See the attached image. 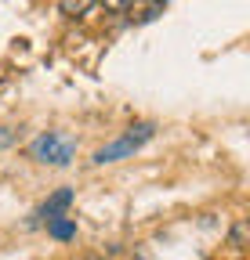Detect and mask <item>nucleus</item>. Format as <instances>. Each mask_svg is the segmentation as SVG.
I'll list each match as a JSON object with an SVG mask.
<instances>
[{
  "label": "nucleus",
  "mask_w": 250,
  "mask_h": 260,
  "mask_svg": "<svg viewBox=\"0 0 250 260\" xmlns=\"http://www.w3.org/2000/svg\"><path fill=\"white\" fill-rule=\"evenodd\" d=\"M152 134H156V126H152V123H134L123 138L102 145V148L95 152V162H116V159H127V155H134L145 141H152Z\"/></svg>",
  "instance_id": "f257e3e1"
},
{
  "label": "nucleus",
  "mask_w": 250,
  "mask_h": 260,
  "mask_svg": "<svg viewBox=\"0 0 250 260\" xmlns=\"http://www.w3.org/2000/svg\"><path fill=\"white\" fill-rule=\"evenodd\" d=\"M29 155L37 162H47V167H66L76 155V141L66 134H40L33 145H29Z\"/></svg>",
  "instance_id": "f03ea898"
},
{
  "label": "nucleus",
  "mask_w": 250,
  "mask_h": 260,
  "mask_svg": "<svg viewBox=\"0 0 250 260\" xmlns=\"http://www.w3.org/2000/svg\"><path fill=\"white\" fill-rule=\"evenodd\" d=\"M69 206H73V191H69V188H58L51 199L44 203V210H40V213H44L47 220H54V217H66V210H69Z\"/></svg>",
  "instance_id": "7ed1b4c3"
},
{
  "label": "nucleus",
  "mask_w": 250,
  "mask_h": 260,
  "mask_svg": "<svg viewBox=\"0 0 250 260\" xmlns=\"http://www.w3.org/2000/svg\"><path fill=\"white\" fill-rule=\"evenodd\" d=\"M47 235L58 239V242L76 239V220H73V217H54V220H47Z\"/></svg>",
  "instance_id": "20e7f679"
},
{
  "label": "nucleus",
  "mask_w": 250,
  "mask_h": 260,
  "mask_svg": "<svg viewBox=\"0 0 250 260\" xmlns=\"http://www.w3.org/2000/svg\"><path fill=\"white\" fill-rule=\"evenodd\" d=\"M98 0H58V11L66 18H87L91 11H95Z\"/></svg>",
  "instance_id": "39448f33"
},
{
  "label": "nucleus",
  "mask_w": 250,
  "mask_h": 260,
  "mask_svg": "<svg viewBox=\"0 0 250 260\" xmlns=\"http://www.w3.org/2000/svg\"><path fill=\"white\" fill-rule=\"evenodd\" d=\"M131 11V22H138V25H145V22H152V18H160L163 15V4H156V0H149V4H142V8H127Z\"/></svg>",
  "instance_id": "423d86ee"
},
{
  "label": "nucleus",
  "mask_w": 250,
  "mask_h": 260,
  "mask_svg": "<svg viewBox=\"0 0 250 260\" xmlns=\"http://www.w3.org/2000/svg\"><path fill=\"white\" fill-rule=\"evenodd\" d=\"M229 246H232V249H246V220H236V224H232Z\"/></svg>",
  "instance_id": "0eeeda50"
},
{
  "label": "nucleus",
  "mask_w": 250,
  "mask_h": 260,
  "mask_svg": "<svg viewBox=\"0 0 250 260\" xmlns=\"http://www.w3.org/2000/svg\"><path fill=\"white\" fill-rule=\"evenodd\" d=\"M102 4H105V11H113V15H120V11H127V8L134 4V0H102Z\"/></svg>",
  "instance_id": "6e6552de"
},
{
  "label": "nucleus",
  "mask_w": 250,
  "mask_h": 260,
  "mask_svg": "<svg viewBox=\"0 0 250 260\" xmlns=\"http://www.w3.org/2000/svg\"><path fill=\"white\" fill-rule=\"evenodd\" d=\"M11 145H15V130L0 126V148H11Z\"/></svg>",
  "instance_id": "1a4fd4ad"
},
{
  "label": "nucleus",
  "mask_w": 250,
  "mask_h": 260,
  "mask_svg": "<svg viewBox=\"0 0 250 260\" xmlns=\"http://www.w3.org/2000/svg\"><path fill=\"white\" fill-rule=\"evenodd\" d=\"M156 4H163V8H167V4H171V0H156Z\"/></svg>",
  "instance_id": "9d476101"
}]
</instances>
